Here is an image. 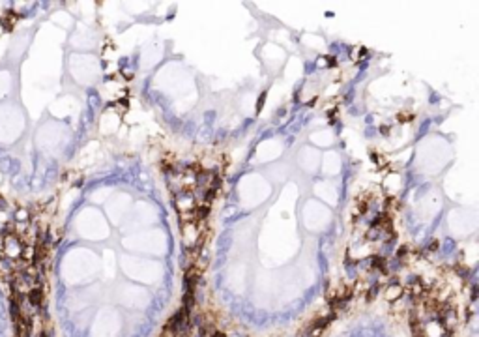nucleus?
I'll return each mask as SVG.
<instances>
[{
  "label": "nucleus",
  "instance_id": "1",
  "mask_svg": "<svg viewBox=\"0 0 479 337\" xmlns=\"http://www.w3.org/2000/svg\"><path fill=\"white\" fill-rule=\"evenodd\" d=\"M391 289H387V300H397L403 294V289L401 287H395V283H391Z\"/></svg>",
  "mask_w": 479,
  "mask_h": 337
},
{
  "label": "nucleus",
  "instance_id": "2",
  "mask_svg": "<svg viewBox=\"0 0 479 337\" xmlns=\"http://www.w3.org/2000/svg\"><path fill=\"white\" fill-rule=\"evenodd\" d=\"M376 291H378V289H376V287H373V289L369 291V294H367V300H373V296H376Z\"/></svg>",
  "mask_w": 479,
  "mask_h": 337
}]
</instances>
